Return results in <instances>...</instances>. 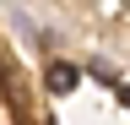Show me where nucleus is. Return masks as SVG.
<instances>
[{
  "label": "nucleus",
  "mask_w": 130,
  "mask_h": 125,
  "mask_svg": "<svg viewBox=\"0 0 130 125\" xmlns=\"http://www.w3.org/2000/svg\"><path fill=\"white\" fill-rule=\"evenodd\" d=\"M76 82H81V71L71 65V60H49L43 65V87L49 92H76Z\"/></svg>",
  "instance_id": "obj_1"
}]
</instances>
